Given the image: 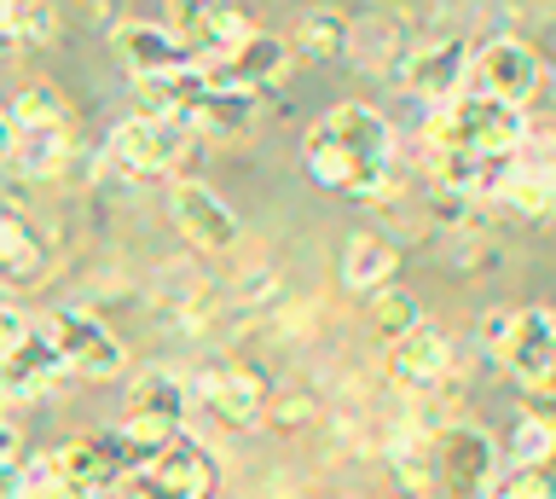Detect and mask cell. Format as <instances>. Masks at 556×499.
Returning a JSON list of instances; mask_svg holds the SVG:
<instances>
[{"label":"cell","mask_w":556,"mask_h":499,"mask_svg":"<svg viewBox=\"0 0 556 499\" xmlns=\"http://www.w3.org/2000/svg\"><path fill=\"white\" fill-rule=\"evenodd\" d=\"M0 41L24 47V7H17V0H0Z\"/></svg>","instance_id":"cell-34"},{"label":"cell","mask_w":556,"mask_h":499,"mask_svg":"<svg viewBox=\"0 0 556 499\" xmlns=\"http://www.w3.org/2000/svg\"><path fill=\"white\" fill-rule=\"evenodd\" d=\"M0 401H7V377H0Z\"/></svg>","instance_id":"cell-37"},{"label":"cell","mask_w":556,"mask_h":499,"mask_svg":"<svg viewBox=\"0 0 556 499\" xmlns=\"http://www.w3.org/2000/svg\"><path fill=\"white\" fill-rule=\"evenodd\" d=\"M7 116L17 123V134L64 128V99H59V88H52V82H35V88H24V93H17V105H12Z\"/></svg>","instance_id":"cell-26"},{"label":"cell","mask_w":556,"mask_h":499,"mask_svg":"<svg viewBox=\"0 0 556 499\" xmlns=\"http://www.w3.org/2000/svg\"><path fill=\"white\" fill-rule=\"evenodd\" d=\"M151 476L168 488V499H208L220 482V464L198 436H174L163 453L151 459Z\"/></svg>","instance_id":"cell-16"},{"label":"cell","mask_w":556,"mask_h":499,"mask_svg":"<svg viewBox=\"0 0 556 499\" xmlns=\"http://www.w3.org/2000/svg\"><path fill=\"white\" fill-rule=\"evenodd\" d=\"M122 482V453L111 436L99 441H64L52 453L24 459L7 476L12 499H99Z\"/></svg>","instance_id":"cell-2"},{"label":"cell","mask_w":556,"mask_h":499,"mask_svg":"<svg viewBox=\"0 0 556 499\" xmlns=\"http://www.w3.org/2000/svg\"><path fill=\"white\" fill-rule=\"evenodd\" d=\"M35 267H41V245H35L29 227H24L12 210H0V279H17V285H24Z\"/></svg>","instance_id":"cell-25"},{"label":"cell","mask_w":556,"mask_h":499,"mask_svg":"<svg viewBox=\"0 0 556 499\" xmlns=\"http://www.w3.org/2000/svg\"><path fill=\"white\" fill-rule=\"evenodd\" d=\"M551 459H556V419L528 412V419L510 429V464H521V471H545Z\"/></svg>","instance_id":"cell-24"},{"label":"cell","mask_w":556,"mask_h":499,"mask_svg":"<svg viewBox=\"0 0 556 499\" xmlns=\"http://www.w3.org/2000/svg\"><path fill=\"white\" fill-rule=\"evenodd\" d=\"M539 82H545V64H539V53L516 36L486 41L481 53L469 59V93H486V99H498V105L521 111L539 93Z\"/></svg>","instance_id":"cell-6"},{"label":"cell","mask_w":556,"mask_h":499,"mask_svg":"<svg viewBox=\"0 0 556 499\" xmlns=\"http://www.w3.org/2000/svg\"><path fill=\"white\" fill-rule=\"evenodd\" d=\"M348 59L359 64V71H389V64L406 53V36H400V18H389V12H377V18H359L348 24Z\"/></svg>","instance_id":"cell-19"},{"label":"cell","mask_w":556,"mask_h":499,"mask_svg":"<svg viewBox=\"0 0 556 499\" xmlns=\"http://www.w3.org/2000/svg\"><path fill=\"white\" fill-rule=\"evenodd\" d=\"M255 116V99L250 93H208L198 116H191V128H215V134H243Z\"/></svg>","instance_id":"cell-27"},{"label":"cell","mask_w":556,"mask_h":499,"mask_svg":"<svg viewBox=\"0 0 556 499\" xmlns=\"http://www.w3.org/2000/svg\"><path fill=\"white\" fill-rule=\"evenodd\" d=\"M389 372H394V384H400V389H417V395L441 389V384H446V372H452V342H446V332H434V325L424 320L412 337H400V342H394Z\"/></svg>","instance_id":"cell-15"},{"label":"cell","mask_w":556,"mask_h":499,"mask_svg":"<svg viewBox=\"0 0 556 499\" xmlns=\"http://www.w3.org/2000/svg\"><path fill=\"white\" fill-rule=\"evenodd\" d=\"M498 366L539 407H556V314L551 308H516V325H510V342H504Z\"/></svg>","instance_id":"cell-5"},{"label":"cell","mask_w":556,"mask_h":499,"mask_svg":"<svg viewBox=\"0 0 556 499\" xmlns=\"http://www.w3.org/2000/svg\"><path fill=\"white\" fill-rule=\"evenodd\" d=\"M29 332H35V325H29L24 314H17V308H7V302H0V360L24 349V337H29Z\"/></svg>","instance_id":"cell-33"},{"label":"cell","mask_w":556,"mask_h":499,"mask_svg":"<svg viewBox=\"0 0 556 499\" xmlns=\"http://www.w3.org/2000/svg\"><path fill=\"white\" fill-rule=\"evenodd\" d=\"M12 471H17V429L0 424V482H7Z\"/></svg>","instance_id":"cell-35"},{"label":"cell","mask_w":556,"mask_h":499,"mask_svg":"<svg viewBox=\"0 0 556 499\" xmlns=\"http://www.w3.org/2000/svg\"><path fill=\"white\" fill-rule=\"evenodd\" d=\"M111 47L116 59L134 71V82H151V76H168V71H186V47L168 24H139V18H122L111 29Z\"/></svg>","instance_id":"cell-13"},{"label":"cell","mask_w":556,"mask_h":499,"mask_svg":"<svg viewBox=\"0 0 556 499\" xmlns=\"http://www.w3.org/2000/svg\"><path fill=\"white\" fill-rule=\"evenodd\" d=\"M47 337H52V349H59L64 372H76V377H116L122 360H128L122 354V337L104 320L87 314V308H59V314L47 320Z\"/></svg>","instance_id":"cell-7"},{"label":"cell","mask_w":556,"mask_h":499,"mask_svg":"<svg viewBox=\"0 0 556 499\" xmlns=\"http://www.w3.org/2000/svg\"><path fill=\"white\" fill-rule=\"evenodd\" d=\"M510 325H516V308H486L481 314V342H486V354H504V342H510Z\"/></svg>","instance_id":"cell-31"},{"label":"cell","mask_w":556,"mask_h":499,"mask_svg":"<svg viewBox=\"0 0 556 499\" xmlns=\"http://www.w3.org/2000/svg\"><path fill=\"white\" fill-rule=\"evenodd\" d=\"M389 459H394V476L406 482V488H417V494L429 488V471H434V459H429V447H424V441H412V429L394 441V453H389Z\"/></svg>","instance_id":"cell-30"},{"label":"cell","mask_w":556,"mask_h":499,"mask_svg":"<svg viewBox=\"0 0 556 499\" xmlns=\"http://www.w3.org/2000/svg\"><path fill=\"white\" fill-rule=\"evenodd\" d=\"M59 372H64V360H59V349H52L47 332H29L24 349L0 360V377H7V401H35V395H47L52 384H59Z\"/></svg>","instance_id":"cell-18"},{"label":"cell","mask_w":556,"mask_h":499,"mask_svg":"<svg viewBox=\"0 0 556 499\" xmlns=\"http://www.w3.org/2000/svg\"><path fill=\"white\" fill-rule=\"evenodd\" d=\"M498 198L510 203L516 215L545 221V215H556V175H545V169H533V163L516 158V175H510V186H504Z\"/></svg>","instance_id":"cell-22"},{"label":"cell","mask_w":556,"mask_h":499,"mask_svg":"<svg viewBox=\"0 0 556 499\" xmlns=\"http://www.w3.org/2000/svg\"><path fill=\"white\" fill-rule=\"evenodd\" d=\"M290 47L302 59H337L342 47H348V18H342V12H302Z\"/></svg>","instance_id":"cell-23"},{"label":"cell","mask_w":556,"mask_h":499,"mask_svg":"<svg viewBox=\"0 0 556 499\" xmlns=\"http://www.w3.org/2000/svg\"><path fill=\"white\" fill-rule=\"evenodd\" d=\"M429 140L434 151H458V158H516L521 140H528V116L464 88L429 116Z\"/></svg>","instance_id":"cell-4"},{"label":"cell","mask_w":556,"mask_h":499,"mask_svg":"<svg viewBox=\"0 0 556 499\" xmlns=\"http://www.w3.org/2000/svg\"><path fill=\"white\" fill-rule=\"evenodd\" d=\"M12 146H17V123H12V116H7V111H0V163H7V158H12Z\"/></svg>","instance_id":"cell-36"},{"label":"cell","mask_w":556,"mask_h":499,"mask_svg":"<svg viewBox=\"0 0 556 499\" xmlns=\"http://www.w3.org/2000/svg\"><path fill=\"white\" fill-rule=\"evenodd\" d=\"M70 158V140H64V128H41V134H17V146H12V169L24 180H52L64 169Z\"/></svg>","instance_id":"cell-21"},{"label":"cell","mask_w":556,"mask_h":499,"mask_svg":"<svg viewBox=\"0 0 556 499\" xmlns=\"http://www.w3.org/2000/svg\"><path fill=\"white\" fill-rule=\"evenodd\" d=\"M285 64H290V41L250 29V41H238L226 59L198 64V71L208 76V93H250V99H261V88H273V82L285 76Z\"/></svg>","instance_id":"cell-10"},{"label":"cell","mask_w":556,"mask_h":499,"mask_svg":"<svg viewBox=\"0 0 556 499\" xmlns=\"http://www.w3.org/2000/svg\"><path fill=\"white\" fill-rule=\"evenodd\" d=\"M186 407H191V389L186 377L174 372H139L128 384V401H122V424H116V453L122 464H146L163 453L174 436H186Z\"/></svg>","instance_id":"cell-3"},{"label":"cell","mask_w":556,"mask_h":499,"mask_svg":"<svg viewBox=\"0 0 556 499\" xmlns=\"http://www.w3.org/2000/svg\"><path fill=\"white\" fill-rule=\"evenodd\" d=\"M469 41L464 36H441V41H417L406 47V59H400V82H406L412 99H424V105L441 111L446 99L464 93L469 82Z\"/></svg>","instance_id":"cell-8"},{"label":"cell","mask_w":556,"mask_h":499,"mask_svg":"<svg viewBox=\"0 0 556 499\" xmlns=\"http://www.w3.org/2000/svg\"><path fill=\"white\" fill-rule=\"evenodd\" d=\"M111 499H168V488L151 471H122V482L111 488Z\"/></svg>","instance_id":"cell-32"},{"label":"cell","mask_w":556,"mask_h":499,"mask_svg":"<svg viewBox=\"0 0 556 499\" xmlns=\"http://www.w3.org/2000/svg\"><path fill=\"white\" fill-rule=\"evenodd\" d=\"M191 401H203L220 424H255L267 412V384L255 372H238V366H215L203 377H191Z\"/></svg>","instance_id":"cell-14"},{"label":"cell","mask_w":556,"mask_h":499,"mask_svg":"<svg viewBox=\"0 0 556 499\" xmlns=\"http://www.w3.org/2000/svg\"><path fill=\"white\" fill-rule=\"evenodd\" d=\"M394 267H400V255H394L389 238H377V233H359L354 245H348V255H342V279L354 290H377V297L389 290Z\"/></svg>","instance_id":"cell-20"},{"label":"cell","mask_w":556,"mask_h":499,"mask_svg":"<svg viewBox=\"0 0 556 499\" xmlns=\"http://www.w3.org/2000/svg\"><path fill=\"white\" fill-rule=\"evenodd\" d=\"M371 320H377V332L389 342H400V337H412L417 325H424V308H417L412 297H400V290H382L377 308H371Z\"/></svg>","instance_id":"cell-28"},{"label":"cell","mask_w":556,"mask_h":499,"mask_svg":"<svg viewBox=\"0 0 556 499\" xmlns=\"http://www.w3.org/2000/svg\"><path fill=\"white\" fill-rule=\"evenodd\" d=\"M481 499H551V476L510 464V471H493V476H486Z\"/></svg>","instance_id":"cell-29"},{"label":"cell","mask_w":556,"mask_h":499,"mask_svg":"<svg viewBox=\"0 0 556 499\" xmlns=\"http://www.w3.org/2000/svg\"><path fill=\"white\" fill-rule=\"evenodd\" d=\"M302 158H307V175L319 180L325 192L371 198L377 186L389 180L394 128H389V116L371 111V105H337L307 128Z\"/></svg>","instance_id":"cell-1"},{"label":"cell","mask_w":556,"mask_h":499,"mask_svg":"<svg viewBox=\"0 0 556 499\" xmlns=\"http://www.w3.org/2000/svg\"><path fill=\"white\" fill-rule=\"evenodd\" d=\"M238 41H250V24H243V12H232V7H191V12H186V36H180V47H186L191 64H215V59L232 53Z\"/></svg>","instance_id":"cell-17"},{"label":"cell","mask_w":556,"mask_h":499,"mask_svg":"<svg viewBox=\"0 0 556 499\" xmlns=\"http://www.w3.org/2000/svg\"><path fill=\"white\" fill-rule=\"evenodd\" d=\"M168 215H174V227H180L198 250H232V238H238L232 203H226L215 186H203V180L168 186Z\"/></svg>","instance_id":"cell-11"},{"label":"cell","mask_w":556,"mask_h":499,"mask_svg":"<svg viewBox=\"0 0 556 499\" xmlns=\"http://www.w3.org/2000/svg\"><path fill=\"white\" fill-rule=\"evenodd\" d=\"M434 471H441L446 482V494H481L486 488V476L498 471V447L493 436H486L481 424H452L441 447H434Z\"/></svg>","instance_id":"cell-12"},{"label":"cell","mask_w":556,"mask_h":499,"mask_svg":"<svg viewBox=\"0 0 556 499\" xmlns=\"http://www.w3.org/2000/svg\"><path fill=\"white\" fill-rule=\"evenodd\" d=\"M191 123H168V116H128L111 134V163L122 175H163L186 158Z\"/></svg>","instance_id":"cell-9"}]
</instances>
